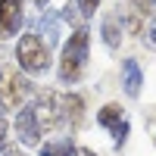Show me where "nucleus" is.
Masks as SVG:
<instances>
[{
  "instance_id": "nucleus-12",
  "label": "nucleus",
  "mask_w": 156,
  "mask_h": 156,
  "mask_svg": "<svg viewBox=\"0 0 156 156\" xmlns=\"http://www.w3.org/2000/svg\"><path fill=\"white\" fill-rule=\"evenodd\" d=\"M75 147V134H47V140H41L37 156H69Z\"/></svg>"
},
{
  "instance_id": "nucleus-17",
  "label": "nucleus",
  "mask_w": 156,
  "mask_h": 156,
  "mask_svg": "<svg viewBox=\"0 0 156 156\" xmlns=\"http://www.w3.org/2000/svg\"><path fill=\"white\" fill-rule=\"evenodd\" d=\"M9 134H12V122L6 119V115H0V147L9 144Z\"/></svg>"
},
{
  "instance_id": "nucleus-1",
  "label": "nucleus",
  "mask_w": 156,
  "mask_h": 156,
  "mask_svg": "<svg viewBox=\"0 0 156 156\" xmlns=\"http://www.w3.org/2000/svg\"><path fill=\"white\" fill-rule=\"evenodd\" d=\"M87 59H90V28L78 25V28H72V34L59 47V59H56L59 84H66V87L78 84L87 72Z\"/></svg>"
},
{
  "instance_id": "nucleus-22",
  "label": "nucleus",
  "mask_w": 156,
  "mask_h": 156,
  "mask_svg": "<svg viewBox=\"0 0 156 156\" xmlns=\"http://www.w3.org/2000/svg\"><path fill=\"white\" fill-rule=\"evenodd\" d=\"M0 81H3V69H0Z\"/></svg>"
},
{
  "instance_id": "nucleus-16",
  "label": "nucleus",
  "mask_w": 156,
  "mask_h": 156,
  "mask_svg": "<svg viewBox=\"0 0 156 156\" xmlns=\"http://www.w3.org/2000/svg\"><path fill=\"white\" fill-rule=\"evenodd\" d=\"M140 41H144V47H147V50H153V53H156V22H150L147 28H144Z\"/></svg>"
},
{
  "instance_id": "nucleus-18",
  "label": "nucleus",
  "mask_w": 156,
  "mask_h": 156,
  "mask_svg": "<svg viewBox=\"0 0 156 156\" xmlns=\"http://www.w3.org/2000/svg\"><path fill=\"white\" fill-rule=\"evenodd\" d=\"M0 156H28V153H25V147H19V144H3L0 147Z\"/></svg>"
},
{
  "instance_id": "nucleus-10",
  "label": "nucleus",
  "mask_w": 156,
  "mask_h": 156,
  "mask_svg": "<svg viewBox=\"0 0 156 156\" xmlns=\"http://www.w3.org/2000/svg\"><path fill=\"white\" fill-rule=\"evenodd\" d=\"M119 81H122V94L128 100H137L140 97V90H144V72H140V62L137 59H122Z\"/></svg>"
},
{
  "instance_id": "nucleus-19",
  "label": "nucleus",
  "mask_w": 156,
  "mask_h": 156,
  "mask_svg": "<svg viewBox=\"0 0 156 156\" xmlns=\"http://www.w3.org/2000/svg\"><path fill=\"white\" fill-rule=\"evenodd\" d=\"M69 156H100V153H97V150H90V147H81V144H75Z\"/></svg>"
},
{
  "instance_id": "nucleus-20",
  "label": "nucleus",
  "mask_w": 156,
  "mask_h": 156,
  "mask_svg": "<svg viewBox=\"0 0 156 156\" xmlns=\"http://www.w3.org/2000/svg\"><path fill=\"white\" fill-rule=\"evenodd\" d=\"M0 115H6V106H3V100H0Z\"/></svg>"
},
{
  "instance_id": "nucleus-11",
  "label": "nucleus",
  "mask_w": 156,
  "mask_h": 156,
  "mask_svg": "<svg viewBox=\"0 0 156 156\" xmlns=\"http://www.w3.org/2000/svg\"><path fill=\"white\" fill-rule=\"evenodd\" d=\"M59 28H62V19H59V12H50V9H44L41 12V19H37V37L53 50L56 44H59Z\"/></svg>"
},
{
  "instance_id": "nucleus-4",
  "label": "nucleus",
  "mask_w": 156,
  "mask_h": 156,
  "mask_svg": "<svg viewBox=\"0 0 156 156\" xmlns=\"http://www.w3.org/2000/svg\"><path fill=\"white\" fill-rule=\"evenodd\" d=\"M34 90L37 87L31 84V78L16 69V72H9L3 78V84H0V100H3L6 109H19V106H25V103H31Z\"/></svg>"
},
{
  "instance_id": "nucleus-13",
  "label": "nucleus",
  "mask_w": 156,
  "mask_h": 156,
  "mask_svg": "<svg viewBox=\"0 0 156 156\" xmlns=\"http://www.w3.org/2000/svg\"><path fill=\"white\" fill-rule=\"evenodd\" d=\"M125 119H128V115H125V106H122V103H115V100L103 103V106L97 109V125L103 128V131H112V128L122 125Z\"/></svg>"
},
{
  "instance_id": "nucleus-21",
  "label": "nucleus",
  "mask_w": 156,
  "mask_h": 156,
  "mask_svg": "<svg viewBox=\"0 0 156 156\" xmlns=\"http://www.w3.org/2000/svg\"><path fill=\"white\" fill-rule=\"evenodd\" d=\"M150 9H153V12H156V0H150Z\"/></svg>"
},
{
  "instance_id": "nucleus-15",
  "label": "nucleus",
  "mask_w": 156,
  "mask_h": 156,
  "mask_svg": "<svg viewBox=\"0 0 156 156\" xmlns=\"http://www.w3.org/2000/svg\"><path fill=\"white\" fill-rule=\"evenodd\" d=\"M128 131H131V122H128V119H125L122 125H115L112 131H109V134H112V147H115V150H122V144L128 140Z\"/></svg>"
},
{
  "instance_id": "nucleus-3",
  "label": "nucleus",
  "mask_w": 156,
  "mask_h": 156,
  "mask_svg": "<svg viewBox=\"0 0 156 156\" xmlns=\"http://www.w3.org/2000/svg\"><path fill=\"white\" fill-rule=\"evenodd\" d=\"M28 106H31V112H34V119H37L44 134H53V131L62 128V90L41 87V90H34Z\"/></svg>"
},
{
  "instance_id": "nucleus-8",
  "label": "nucleus",
  "mask_w": 156,
  "mask_h": 156,
  "mask_svg": "<svg viewBox=\"0 0 156 156\" xmlns=\"http://www.w3.org/2000/svg\"><path fill=\"white\" fill-rule=\"evenodd\" d=\"M84 97L75 94V90H62V131L66 134H75L81 131L84 125Z\"/></svg>"
},
{
  "instance_id": "nucleus-7",
  "label": "nucleus",
  "mask_w": 156,
  "mask_h": 156,
  "mask_svg": "<svg viewBox=\"0 0 156 156\" xmlns=\"http://www.w3.org/2000/svg\"><path fill=\"white\" fill-rule=\"evenodd\" d=\"M25 25V0H0V41L16 37Z\"/></svg>"
},
{
  "instance_id": "nucleus-5",
  "label": "nucleus",
  "mask_w": 156,
  "mask_h": 156,
  "mask_svg": "<svg viewBox=\"0 0 156 156\" xmlns=\"http://www.w3.org/2000/svg\"><path fill=\"white\" fill-rule=\"evenodd\" d=\"M12 134H16L19 147H41L44 131H41V125H37V119H34V112H31L28 103L19 106L16 115H12Z\"/></svg>"
},
{
  "instance_id": "nucleus-9",
  "label": "nucleus",
  "mask_w": 156,
  "mask_h": 156,
  "mask_svg": "<svg viewBox=\"0 0 156 156\" xmlns=\"http://www.w3.org/2000/svg\"><path fill=\"white\" fill-rule=\"evenodd\" d=\"M122 37H125V25H122L119 6H115V9H109L106 16L100 19V41H103V47H106L109 53H115V50L122 47Z\"/></svg>"
},
{
  "instance_id": "nucleus-2",
  "label": "nucleus",
  "mask_w": 156,
  "mask_h": 156,
  "mask_svg": "<svg viewBox=\"0 0 156 156\" xmlns=\"http://www.w3.org/2000/svg\"><path fill=\"white\" fill-rule=\"evenodd\" d=\"M16 66L22 75H44L50 66H53V50H50L41 37H37L34 31H25L19 34V41H16Z\"/></svg>"
},
{
  "instance_id": "nucleus-14",
  "label": "nucleus",
  "mask_w": 156,
  "mask_h": 156,
  "mask_svg": "<svg viewBox=\"0 0 156 156\" xmlns=\"http://www.w3.org/2000/svg\"><path fill=\"white\" fill-rule=\"evenodd\" d=\"M100 3H103V0H75V6H78V12H81V19H84V22L97 16Z\"/></svg>"
},
{
  "instance_id": "nucleus-6",
  "label": "nucleus",
  "mask_w": 156,
  "mask_h": 156,
  "mask_svg": "<svg viewBox=\"0 0 156 156\" xmlns=\"http://www.w3.org/2000/svg\"><path fill=\"white\" fill-rule=\"evenodd\" d=\"M119 12H122V25H125V34L131 37H140L144 28L150 25V0H122L119 3Z\"/></svg>"
}]
</instances>
